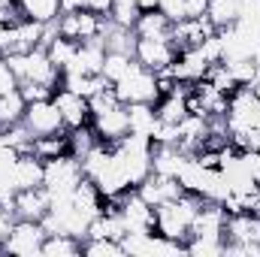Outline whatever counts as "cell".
Returning a JSON list of instances; mask_svg holds the SVG:
<instances>
[{
    "mask_svg": "<svg viewBox=\"0 0 260 257\" xmlns=\"http://www.w3.org/2000/svg\"><path fill=\"white\" fill-rule=\"evenodd\" d=\"M200 206H203V197H197V194H182L176 200H167V203L154 206V215H157L154 230L160 236L173 239V242H188Z\"/></svg>",
    "mask_w": 260,
    "mask_h": 257,
    "instance_id": "cell-1",
    "label": "cell"
},
{
    "mask_svg": "<svg viewBox=\"0 0 260 257\" xmlns=\"http://www.w3.org/2000/svg\"><path fill=\"white\" fill-rule=\"evenodd\" d=\"M6 64L12 70V76L18 79V85L21 82H37V85H49L55 91L61 88L64 73L52 64V58L43 46H37L30 52H12V55H6Z\"/></svg>",
    "mask_w": 260,
    "mask_h": 257,
    "instance_id": "cell-2",
    "label": "cell"
},
{
    "mask_svg": "<svg viewBox=\"0 0 260 257\" xmlns=\"http://www.w3.org/2000/svg\"><path fill=\"white\" fill-rule=\"evenodd\" d=\"M112 88H115V94H118L121 103H157L160 100L157 76L148 67H142L136 58H133L127 73L118 82H112Z\"/></svg>",
    "mask_w": 260,
    "mask_h": 257,
    "instance_id": "cell-3",
    "label": "cell"
},
{
    "mask_svg": "<svg viewBox=\"0 0 260 257\" xmlns=\"http://www.w3.org/2000/svg\"><path fill=\"white\" fill-rule=\"evenodd\" d=\"M82 182H85V170H82V160L76 154H61V157L46 160L43 188L52 197H67V194L76 191Z\"/></svg>",
    "mask_w": 260,
    "mask_h": 257,
    "instance_id": "cell-4",
    "label": "cell"
},
{
    "mask_svg": "<svg viewBox=\"0 0 260 257\" xmlns=\"http://www.w3.org/2000/svg\"><path fill=\"white\" fill-rule=\"evenodd\" d=\"M106 24H109V15L103 18L100 12H91V9H73V12H61L58 34L73 43H88V40H100Z\"/></svg>",
    "mask_w": 260,
    "mask_h": 257,
    "instance_id": "cell-5",
    "label": "cell"
},
{
    "mask_svg": "<svg viewBox=\"0 0 260 257\" xmlns=\"http://www.w3.org/2000/svg\"><path fill=\"white\" fill-rule=\"evenodd\" d=\"M109 206L118 209V215H121L127 233H148V230H154V221H157L154 206L145 203V200L136 194V188L124 191L118 200H109Z\"/></svg>",
    "mask_w": 260,
    "mask_h": 257,
    "instance_id": "cell-6",
    "label": "cell"
},
{
    "mask_svg": "<svg viewBox=\"0 0 260 257\" xmlns=\"http://www.w3.org/2000/svg\"><path fill=\"white\" fill-rule=\"evenodd\" d=\"M43 239H46V227L43 221H27V218H15L9 236L3 239V251L18 257H34L43 251Z\"/></svg>",
    "mask_w": 260,
    "mask_h": 257,
    "instance_id": "cell-7",
    "label": "cell"
},
{
    "mask_svg": "<svg viewBox=\"0 0 260 257\" xmlns=\"http://www.w3.org/2000/svg\"><path fill=\"white\" fill-rule=\"evenodd\" d=\"M133 58L142 67H148L151 73L157 70H167L179 58V49L173 46V40H154V37H136V49H133Z\"/></svg>",
    "mask_w": 260,
    "mask_h": 257,
    "instance_id": "cell-8",
    "label": "cell"
},
{
    "mask_svg": "<svg viewBox=\"0 0 260 257\" xmlns=\"http://www.w3.org/2000/svg\"><path fill=\"white\" fill-rule=\"evenodd\" d=\"M52 100H55V106H58V112H61V118H64L67 130L91 124V103H88V97H82V94H76V91H70V88L61 85Z\"/></svg>",
    "mask_w": 260,
    "mask_h": 257,
    "instance_id": "cell-9",
    "label": "cell"
},
{
    "mask_svg": "<svg viewBox=\"0 0 260 257\" xmlns=\"http://www.w3.org/2000/svg\"><path fill=\"white\" fill-rule=\"evenodd\" d=\"M24 124L30 127L34 136H52V133H61L64 127V118L55 106V100H37V103H27V112H24Z\"/></svg>",
    "mask_w": 260,
    "mask_h": 257,
    "instance_id": "cell-10",
    "label": "cell"
},
{
    "mask_svg": "<svg viewBox=\"0 0 260 257\" xmlns=\"http://www.w3.org/2000/svg\"><path fill=\"white\" fill-rule=\"evenodd\" d=\"M91 127H94V133H97V139H100V142L115 145L118 139H124V136L130 133L127 106H124V103H118V106H112V109H106V112L91 115Z\"/></svg>",
    "mask_w": 260,
    "mask_h": 257,
    "instance_id": "cell-11",
    "label": "cell"
},
{
    "mask_svg": "<svg viewBox=\"0 0 260 257\" xmlns=\"http://www.w3.org/2000/svg\"><path fill=\"white\" fill-rule=\"evenodd\" d=\"M218 27L209 21V15H200V18H185V21H176L173 24V46L182 52V49H197L203 46V40H209Z\"/></svg>",
    "mask_w": 260,
    "mask_h": 257,
    "instance_id": "cell-12",
    "label": "cell"
},
{
    "mask_svg": "<svg viewBox=\"0 0 260 257\" xmlns=\"http://www.w3.org/2000/svg\"><path fill=\"white\" fill-rule=\"evenodd\" d=\"M52 209V194L46 188H27V191H15L12 197V212L15 218H27V221H43Z\"/></svg>",
    "mask_w": 260,
    "mask_h": 257,
    "instance_id": "cell-13",
    "label": "cell"
},
{
    "mask_svg": "<svg viewBox=\"0 0 260 257\" xmlns=\"http://www.w3.org/2000/svg\"><path fill=\"white\" fill-rule=\"evenodd\" d=\"M136 194H139L145 203L160 206V203H167V200L182 197L185 191H182L179 179H173V176H160V173H148V176L136 185Z\"/></svg>",
    "mask_w": 260,
    "mask_h": 257,
    "instance_id": "cell-14",
    "label": "cell"
},
{
    "mask_svg": "<svg viewBox=\"0 0 260 257\" xmlns=\"http://www.w3.org/2000/svg\"><path fill=\"white\" fill-rule=\"evenodd\" d=\"M43 179H46V160H40L34 151L15 157V164H12V185H15V191L43 188Z\"/></svg>",
    "mask_w": 260,
    "mask_h": 257,
    "instance_id": "cell-15",
    "label": "cell"
},
{
    "mask_svg": "<svg viewBox=\"0 0 260 257\" xmlns=\"http://www.w3.org/2000/svg\"><path fill=\"white\" fill-rule=\"evenodd\" d=\"M103 61H106V46L103 40H88L79 43L73 64L64 73H85V76H103Z\"/></svg>",
    "mask_w": 260,
    "mask_h": 257,
    "instance_id": "cell-16",
    "label": "cell"
},
{
    "mask_svg": "<svg viewBox=\"0 0 260 257\" xmlns=\"http://www.w3.org/2000/svg\"><path fill=\"white\" fill-rule=\"evenodd\" d=\"M224 242H230V245H239V242H260V215H251V212L227 215Z\"/></svg>",
    "mask_w": 260,
    "mask_h": 257,
    "instance_id": "cell-17",
    "label": "cell"
},
{
    "mask_svg": "<svg viewBox=\"0 0 260 257\" xmlns=\"http://www.w3.org/2000/svg\"><path fill=\"white\" fill-rule=\"evenodd\" d=\"M209 67L212 64L203 58L200 49H182L179 58L170 64V73L176 76V82H188V85H194V82H200V79L206 76Z\"/></svg>",
    "mask_w": 260,
    "mask_h": 257,
    "instance_id": "cell-18",
    "label": "cell"
},
{
    "mask_svg": "<svg viewBox=\"0 0 260 257\" xmlns=\"http://www.w3.org/2000/svg\"><path fill=\"white\" fill-rule=\"evenodd\" d=\"M136 37H154V40H173V21L160 12V9H142L136 24H133Z\"/></svg>",
    "mask_w": 260,
    "mask_h": 257,
    "instance_id": "cell-19",
    "label": "cell"
},
{
    "mask_svg": "<svg viewBox=\"0 0 260 257\" xmlns=\"http://www.w3.org/2000/svg\"><path fill=\"white\" fill-rule=\"evenodd\" d=\"M124 106H127L130 133L151 139V133L157 127V109H154V103H124Z\"/></svg>",
    "mask_w": 260,
    "mask_h": 257,
    "instance_id": "cell-20",
    "label": "cell"
},
{
    "mask_svg": "<svg viewBox=\"0 0 260 257\" xmlns=\"http://www.w3.org/2000/svg\"><path fill=\"white\" fill-rule=\"evenodd\" d=\"M209 21L221 30V27H230L242 18V0H209V9H206Z\"/></svg>",
    "mask_w": 260,
    "mask_h": 257,
    "instance_id": "cell-21",
    "label": "cell"
},
{
    "mask_svg": "<svg viewBox=\"0 0 260 257\" xmlns=\"http://www.w3.org/2000/svg\"><path fill=\"white\" fill-rule=\"evenodd\" d=\"M24 112H27V100H24V94L18 88L9 91V94H3L0 97V130L24 121Z\"/></svg>",
    "mask_w": 260,
    "mask_h": 257,
    "instance_id": "cell-22",
    "label": "cell"
},
{
    "mask_svg": "<svg viewBox=\"0 0 260 257\" xmlns=\"http://www.w3.org/2000/svg\"><path fill=\"white\" fill-rule=\"evenodd\" d=\"M103 46H106V52H121V55H133V49H136V34L130 30V27H118V24H106V30H103Z\"/></svg>",
    "mask_w": 260,
    "mask_h": 257,
    "instance_id": "cell-23",
    "label": "cell"
},
{
    "mask_svg": "<svg viewBox=\"0 0 260 257\" xmlns=\"http://www.w3.org/2000/svg\"><path fill=\"white\" fill-rule=\"evenodd\" d=\"M82 251V239L67 236V233H46L43 239V257H73Z\"/></svg>",
    "mask_w": 260,
    "mask_h": 257,
    "instance_id": "cell-24",
    "label": "cell"
},
{
    "mask_svg": "<svg viewBox=\"0 0 260 257\" xmlns=\"http://www.w3.org/2000/svg\"><path fill=\"white\" fill-rule=\"evenodd\" d=\"M34 154L40 160H52V157H61L70 154V133H52V136H37L34 139Z\"/></svg>",
    "mask_w": 260,
    "mask_h": 257,
    "instance_id": "cell-25",
    "label": "cell"
},
{
    "mask_svg": "<svg viewBox=\"0 0 260 257\" xmlns=\"http://www.w3.org/2000/svg\"><path fill=\"white\" fill-rule=\"evenodd\" d=\"M34 133H30V127L24 124V121H18V124H12V127H3L0 130V142L3 145H9L15 154H30L34 151Z\"/></svg>",
    "mask_w": 260,
    "mask_h": 257,
    "instance_id": "cell-26",
    "label": "cell"
},
{
    "mask_svg": "<svg viewBox=\"0 0 260 257\" xmlns=\"http://www.w3.org/2000/svg\"><path fill=\"white\" fill-rule=\"evenodd\" d=\"M76 49H79V43H73V40H67V37H55L49 46H46V52H49V58H52V64L58 67L61 73H64L67 67L73 64V58H76Z\"/></svg>",
    "mask_w": 260,
    "mask_h": 257,
    "instance_id": "cell-27",
    "label": "cell"
},
{
    "mask_svg": "<svg viewBox=\"0 0 260 257\" xmlns=\"http://www.w3.org/2000/svg\"><path fill=\"white\" fill-rule=\"evenodd\" d=\"M139 12H142V9H139L133 0H112V6H109V21L118 24V27H130V30H133Z\"/></svg>",
    "mask_w": 260,
    "mask_h": 257,
    "instance_id": "cell-28",
    "label": "cell"
},
{
    "mask_svg": "<svg viewBox=\"0 0 260 257\" xmlns=\"http://www.w3.org/2000/svg\"><path fill=\"white\" fill-rule=\"evenodd\" d=\"M100 139H97V133H94V127L91 124H85V127H76V130H70V154H76L79 160L97 145Z\"/></svg>",
    "mask_w": 260,
    "mask_h": 257,
    "instance_id": "cell-29",
    "label": "cell"
},
{
    "mask_svg": "<svg viewBox=\"0 0 260 257\" xmlns=\"http://www.w3.org/2000/svg\"><path fill=\"white\" fill-rule=\"evenodd\" d=\"M133 64V55H121V52H106V61H103V79L106 82H118Z\"/></svg>",
    "mask_w": 260,
    "mask_h": 257,
    "instance_id": "cell-30",
    "label": "cell"
},
{
    "mask_svg": "<svg viewBox=\"0 0 260 257\" xmlns=\"http://www.w3.org/2000/svg\"><path fill=\"white\" fill-rule=\"evenodd\" d=\"M82 251L91 257H121L124 254V245L118 239H85Z\"/></svg>",
    "mask_w": 260,
    "mask_h": 257,
    "instance_id": "cell-31",
    "label": "cell"
},
{
    "mask_svg": "<svg viewBox=\"0 0 260 257\" xmlns=\"http://www.w3.org/2000/svg\"><path fill=\"white\" fill-rule=\"evenodd\" d=\"M227 73L233 76L236 85H251L254 82V73H257V64L251 58H233V61H224Z\"/></svg>",
    "mask_w": 260,
    "mask_h": 257,
    "instance_id": "cell-32",
    "label": "cell"
},
{
    "mask_svg": "<svg viewBox=\"0 0 260 257\" xmlns=\"http://www.w3.org/2000/svg\"><path fill=\"white\" fill-rule=\"evenodd\" d=\"M185 251L194 257H215L224 254V239H203V236H191L185 242Z\"/></svg>",
    "mask_w": 260,
    "mask_h": 257,
    "instance_id": "cell-33",
    "label": "cell"
},
{
    "mask_svg": "<svg viewBox=\"0 0 260 257\" xmlns=\"http://www.w3.org/2000/svg\"><path fill=\"white\" fill-rule=\"evenodd\" d=\"M203 79H209V82H212V85H215V88H218L221 94H227V97H230V94H233V91L239 88V85L233 82V76L227 73V67H224V61L212 64L209 70H206V76H203Z\"/></svg>",
    "mask_w": 260,
    "mask_h": 257,
    "instance_id": "cell-34",
    "label": "cell"
},
{
    "mask_svg": "<svg viewBox=\"0 0 260 257\" xmlns=\"http://www.w3.org/2000/svg\"><path fill=\"white\" fill-rule=\"evenodd\" d=\"M18 91L24 94V100H27V103L52 100V97H55V88H49V85H37V82H21V85H18Z\"/></svg>",
    "mask_w": 260,
    "mask_h": 257,
    "instance_id": "cell-35",
    "label": "cell"
},
{
    "mask_svg": "<svg viewBox=\"0 0 260 257\" xmlns=\"http://www.w3.org/2000/svg\"><path fill=\"white\" fill-rule=\"evenodd\" d=\"M157 9H160L173 24L188 18V0H157Z\"/></svg>",
    "mask_w": 260,
    "mask_h": 257,
    "instance_id": "cell-36",
    "label": "cell"
},
{
    "mask_svg": "<svg viewBox=\"0 0 260 257\" xmlns=\"http://www.w3.org/2000/svg\"><path fill=\"white\" fill-rule=\"evenodd\" d=\"M15 88H18V79L12 76V70H9V64H6V58L0 55V97L9 94V91H15Z\"/></svg>",
    "mask_w": 260,
    "mask_h": 257,
    "instance_id": "cell-37",
    "label": "cell"
},
{
    "mask_svg": "<svg viewBox=\"0 0 260 257\" xmlns=\"http://www.w3.org/2000/svg\"><path fill=\"white\" fill-rule=\"evenodd\" d=\"M79 9H91V12H100V15H109V6L112 0H76Z\"/></svg>",
    "mask_w": 260,
    "mask_h": 257,
    "instance_id": "cell-38",
    "label": "cell"
},
{
    "mask_svg": "<svg viewBox=\"0 0 260 257\" xmlns=\"http://www.w3.org/2000/svg\"><path fill=\"white\" fill-rule=\"evenodd\" d=\"M206 9H209V0H188V18L206 15Z\"/></svg>",
    "mask_w": 260,
    "mask_h": 257,
    "instance_id": "cell-39",
    "label": "cell"
},
{
    "mask_svg": "<svg viewBox=\"0 0 260 257\" xmlns=\"http://www.w3.org/2000/svg\"><path fill=\"white\" fill-rule=\"evenodd\" d=\"M15 15H21V12H9V9H3V6H0V24H9V21H18Z\"/></svg>",
    "mask_w": 260,
    "mask_h": 257,
    "instance_id": "cell-40",
    "label": "cell"
},
{
    "mask_svg": "<svg viewBox=\"0 0 260 257\" xmlns=\"http://www.w3.org/2000/svg\"><path fill=\"white\" fill-rule=\"evenodd\" d=\"M139 9H157V0H133Z\"/></svg>",
    "mask_w": 260,
    "mask_h": 257,
    "instance_id": "cell-41",
    "label": "cell"
},
{
    "mask_svg": "<svg viewBox=\"0 0 260 257\" xmlns=\"http://www.w3.org/2000/svg\"><path fill=\"white\" fill-rule=\"evenodd\" d=\"M0 6L9 9V12H18V0H0Z\"/></svg>",
    "mask_w": 260,
    "mask_h": 257,
    "instance_id": "cell-42",
    "label": "cell"
},
{
    "mask_svg": "<svg viewBox=\"0 0 260 257\" xmlns=\"http://www.w3.org/2000/svg\"><path fill=\"white\" fill-rule=\"evenodd\" d=\"M0 251H3V245H0Z\"/></svg>",
    "mask_w": 260,
    "mask_h": 257,
    "instance_id": "cell-43",
    "label": "cell"
}]
</instances>
